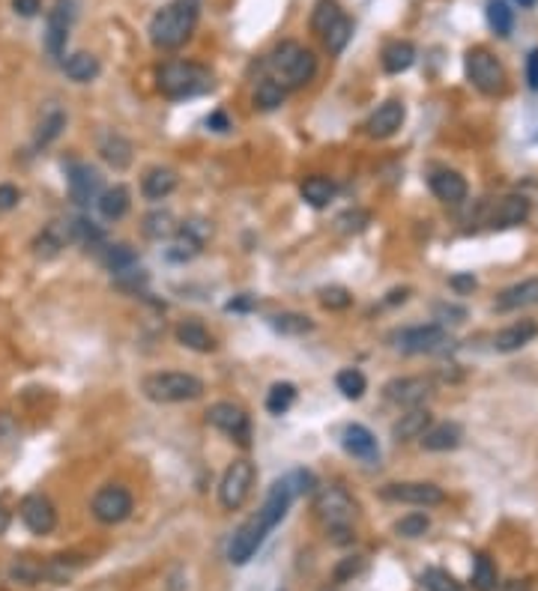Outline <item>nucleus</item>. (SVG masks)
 <instances>
[{
	"instance_id": "f257e3e1",
	"label": "nucleus",
	"mask_w": 538,
	"mask_h": 591,
	"mask_svg": "<svg viewBox=\"0 0 538 591\" xmlns=\"http://www.w3.org/2000/svg\"><path fill=\"white\" fill-rule=\"evenodd\" d=\"M203 0H170L168 6L150 19V42L159 51H177L192 39L195 28L201 21Z\"/></svg>"
},
{
	"instance_id": "f03ea898",
	"label": "nucleus",
	"mask_w": 538,
	"mask_h": 591,
	"mask_svg": "<svg viewBox=\"0 0 538 591\" xmlns=\"http://www.w3.org/2000/svg\"><path fill=\"white\" fill-rule=\"evenodd\" d=\"M263 72H267V78H272L287 93L302 90L305 84L314 81V75H318V57H314V51H309L305 45L287 39V42H278V45L267 54V60H263Z\"/></svg>"
},
{
	"instance_id": "7ed1b4c3",
	"label": "nucleus",
	"mask_w": 538,
	"mask_h": 591,
	"mask_svg": "<svg viewBox=\"0 0 538 591\" xmlns=\"http://www.w3.org/2000/svg\"><path fill=\"white\" fill-rule=\"evenodd\" d=\"M156 87L170 102L195 99L212 90V72L195 60H168L156 70Z\"/></svg>"
},
{
	"instance_id": "20e7f679",
	"label": "nucleus",
	"mask_w": 538,
	"mask_h": 591,
	"mask_svg": "<svg viewBox=\"0 0 538 591\" xmlns=\"http://www.w3.org/2000/svg\"><path fill=\"white\" fill-rule=\"evenodd\" d=\"M314 513L327 526L335 544L353 541V520H356V502L350 493L338 484H323L314 490Z\"/></svg>"
},
{
	"instance_id": "39448f33",
	"label": "nucleus",
	"mask_w": 538,
	"mask_h": 591,
	"mask_svg": "<svg viewBox=\"0 0 538 591\" xmlns=\"http://www.w3.org/2000/svg\"><path fill=\"white\" fill-rule=\"evenodd\" d=\"M141 391L153 404H189L207 391V385L201 376L186 371H156L141 380Z\"/></svg>"
},
{
	"instance_id": "423d86ee",
	"label": "nucleus",
	"mask_w": 538,
	"mask_h": 591,
	"mask_svg": "<svg viewBox=\"0 0 538 591\" xmlns=\"http://www.w3.org/2000/svg\"><path fill=\"white\" fill-rule=\"evenodd\" d=\"M464 70H467L469 84H473L478 93H484V96H500V93L506 90V70H502V63L488 48H469Z\"/></svg>"
},
{
	"instance_id": "0eeeda50",
	"label": "nucleus",
	"mask_w": 538,
	"mask_h": 591,
	"mask_svg": "<svg viewBox=\"0 0 538 591\" xmlns=\"http://www.w3.org/2000/svg\"><path fill=\"white\" fill-rule=\"evenodd\" d=\"M395 349L407 356H428V353H440L443 347L449 344V332L446 325L440 323H422V325H407V329H398L395 335Z\"/></svg>"
},
{
	"instance_id": "6e6552de",
	"label": "nucleus",
	"mask_w": 538,
	"mask_h": 591,
	"mask_svg": "<svg viewBox=\"0 0 538 591\" xmlns=\"http://www.w3.org/2000/svg\"><path fill=\"white\" fill-rule=\"evenodd\" d=\"M254 475H258V472H254L252 460H245V457L234 460V464L225 469L221 481H219V502H221V508H225V511H239V508H243V505L249 502V496H252Z\"/></svg>"
},
{
	"instance_id": "1a4fd4ad",
	"label": "nucleus",
	"mask_w": 538,
	"mask_h": 591,
	"mask_svg": "<svg viewBox=\"0 0 538 591\" xmlns=\"http://www.w3.org/2000/svg\"><path fill=\"white\" fill-rule=\"evenodd\" d=\"M132 511H135V499L123 484L99 487L96 496L90 499V513L102 522V526H117V522L129 520Z\"/></svg>"
},
{
	"instance_id": "9d476101",
	"label": "nucleus",
	"mask_w": 538,
	"mask_h": 591,
	"mask_svg": "<svg viewBox=\"0 0 538 591\" xmlns=\"http://www.w3.org/2000/svg\"><path fill=\"white\" fill-rule=\"evenodd\" d=\"M207 422L234 439L239 448H249L252 445V418L239 404H230V400H219L207 409Z\"/></svg>"
},
{
	"instance_id": "9b49d317",
	"label": "nucleus",
	"mask_w": 538,
	"mask_h": 591,
	"mask_svg": "<svg viewBox=\"0 0 538 591\" xmlns=\"http://www.w3.org/2000/svg\"><path fill=\"white\" fill-rule=\"evenodd\" d=\"M210 234H212L210 221H203V218L183 221V225L177 227V234L170 236L174 242H170L165 257H168L170 263H189V260H195V257L203 251V245H207Z\"/></svg>"
},
{
	"instance_id": "f8f14e48",
	"label": "nucleus",
	"mask_w": 538,
	"mask_h": 591,
	"mask_svg": "<svg viewBox=\"0 0 538 591\" xmlns=\"http://www.w3.org/2000/svg\"><path fill=\"white\" fill-rule=\"evenodd\" d=\"M75 19H79V0H54L46 19V48L51 57H63Z\"/></svg>"
},
{
	"instance_id": "ddd939ff",
	"label": "nucleus",
	"mask_w": 538,
	"mask_h": 591,
	"mask_svg": "<svg viewBox=\"0 0 538 591\" xmlns=\"http://www.w3.org/2000/svg\"><path fill=\"white\" fill-rule=\"evenodd\" d=\"M380 499L398 502V505H418V508H434V505L446 502L443 487L431 481H392L380 487Z\"/></svg>"
},
{
	"instance_id": "4468645a",
	"label": "nucleus",
	"mask_w": 538,
	"mask_h": 591,
	"mask_svg": "<svg viewBox=\"0 0 538 591\" xmlns=\"http://www.w3.org/2000/svg\"><path fill=\"white\" fill-rule=\"evenodd\" d=\"M66 185H70V197L75 207H90V203L99 201V194L105 192L102 188V174L96 168L84 165V161H72L66 168Z\"/></svg>"
},
{
	"instance_id": "2eb2a0df",
	"label": "nucleus",
	"mask_w": 538,
	"mask_h": 591,
	"mask_svg": "<svg viewBox=\"0 0 538 591\" xmlns=\"http://www.w3.org/2000/svg\"><path fill=\"white\" fill-rule=\"evenodd\" d=\"M434 391V382L425 380V376H395V380H389L383 385V398L389 400V404L395 406H422L425 400L431 398Z\"/></svg>"
},
{
	"instance_id": "dca6fc26",
	"label": "nucleus",
	"mask_w": 538,
	"mask_h": 591,
	"mask_svg": "<svg viewBox=\"0 0 538 591\" xmlns=\"http://www.w3.org/2000/svg\"><path fill=\"white\" fill-rule=\"evenodd\" d=\"M294 499H296V490H294V484H290V478H281V481H276V484L269 487L267 499H263L261 511H258V520H261L263 532L269 535L272 529L281 526V520L287 517V511H290V505H294Z\"/></svg>"
},
{
	"instance_id": "f3484780",
	"label": "nucleus",
	"mask_w": 538,
	"mask_h": 591,
	"mask_svg": "<svg viewBox=\"0 0 538 591\" xmlns=\"http://www.w3.org/2000/svg\"><path fill=\"white\" fill-rule=\"evenodd\" d=\"M19 513H21V522L33 535H51L57 529V508H54V502L42 493L24 496L19 505Z\"/></svg>"
},
{
	"instance_id": "a211bd4d",
	"label": "nucleus",
	"mask_w": 538,
	"mask_h": 591,
	"mask_svg": "<svg viewBox=\"0 0 538 591\" xmlns=\"http://www.w3.org/2000/svg\"><path fill=\"white\" fill-rule=\"evenodd\" d=\"M267 541V532H263L258 513H254L252 520H245L243 526L236 529L234 538H230L228 544V562L230 564H249L252 555L261 550V544Z\"/></svg>"
},
{
	"instance_id": "6ab92c4d",
	"label": "nucleus",
	"mask_w": 538,
	"mask_h": 591,
	"mask_svg": "<svg viewBox=\"0 0 538 591\" xmlns=\"http://www.w3.org/2000/svg\"><path fill=\"white\" fill-rule=\"evenodd\" d=\"M404 119H407L404 102L389 99V102H383V105L374 111L368 119H365V135H368V138H377V141L392 138V135L404 126Z\"/></svg>"
},
{
	"instance_id": "aec40b11",
	"label": "nucleus",
	"mask_w": 538,
	"mask_h": 591,
	"mask_svg": "<svg viewBox=\"0 0 538 591\" xmlns=\"http://www.w3.org/2000/svg\"><path fill=\"white\" fill-rule=\"evenodd\" d=\"M341 448H344L350 457L362 460V464H377L380 460V442L365 424H347L341 431Z\"/></svg>"
},
{
	"instance_id": "412c9836",
	"label": "nucleus",
	"mask_w": 538,
	"mask_h": 591,
	"mask_svg": "<svg viewBox=\"0 0 538 591\" xmlns=\"http://www.w3.org/2000/svg\"><path fill=\"white\" fill-rule=\"evenodd\" d=\"M529 209H533V207H529V197H524V194H506V197H500L497 207L491 209L488 225L493 230L517 227V225H524V221L529 218Z\"/></svg>"
},
{
	"instance_id": "4be33fe9",
	"label": "nucleus",
	"mask_w": 538,
	"mask_h": 591,
	"mask_svg": "<svg viewBox=\"0 0 538 591\" xmlns=\"http://www.w3.org/2000/svg\"><path fill=\"white\" fill-rule=\"evenodd\" d=\"M428 185H431V192H434L437 201L451 203V207H455V203H464L467 194H469L467 179L460 176L458 170H449V168L434 170V174L428 176Z\"/></svg>"
},
{
	"instance_id": "5701e85b",
	"label": "nucleus",
	"mask_w": 538,
	"mask_h": 591,
	"mask_svg": "<svg viewBox=\"0 0 538 591\" xmlns=\"http://www.w3.org/2000/svg\"><path fill=\"white\" fill-rule=\"evenodd\" d=\"M66 245H72L70 221H51V225L42 227L37 239H33V254L42 257V260H51V257H57Z\"/></svg>"
},
{
	"instance_id": "b1692460",
	"label": "nucleus",
	"mask_w": 538,
	"mask_h": 591,
	"mask_svg": "<svg viewBox=\"0 0 538 591\" xmlns=\"http://www.w3.org/2000/svg\"><path fill=\"white\" fill-rule=\"evenodd\" d=\"M535 335H538V323L535 320L511 323V325H506V329L493 335V349H497V353H517V349H524L526 344H533Z\"/></svg>"
},
{
	"instance_id": "393cba45",
	"label": "nucleus",
	"mask_w": 538,
	"mask_h": 591,
	"mask_svg": "<svg viewBox=\"0 0 538 591\" xmlns=\"http://www.w3.org/2000/svg\"><path fill=\"white\" fill-rule=\"evenodd\" d=\"M177 185H179V176H177V170H170V168H150L147 174L141 176V194L153 203L170 197L177 192Z\"/></svg>"
},
{
	"instance_id": "a878e982",
	"label": "nucleus",
	"mask_w": 538,
	"mask_h": 591,
	"mask_svg": "<svg viewBox=\"0 0 538 591\" xmlns=\"http://www.w3.org/2000/svg\"><path fill=\"white\" fill-rule=\"evenodd\" d=\"M174 338L179 347L192 349V353H212V349H216V338H212L207 325L198 320H183L174 329Z\"/></svg>"
},
{
	"instance_id": "bb28decb",
	"label": "nucleus",
	"mask_w": 538,
	"mask_h": 591,
	"mask_svg": "<svg viewBox=\"0 0 538 591\" xmlns=\"http://www.w3.org/2000/svg\"><path fill=\"white\" fill-rule=\"evenodd\" d=\"M529 305H538V278H526V281H520V284L506 287L497 296V302H493L497 311H520V308H529Z\"/></svg>"
},
{
	"instance_id": "cd10ccee",
	"label": "nucleus",
	"mask_w": 538,
	"mask_h": 591,
	"mask_svg": "<svg viewBox=\"0 0 538 591\" xmlns=\"http://www.w3.org/2000/svg\"><path fill=\"white\" fill-rule=\"evenodd\" d=\"M431 427V413L425 406H413L407 409L404 415L398 418L395 424H392V439L395 442H413V439H422V433Z\"/></svg>"
},
{
	"instance_id": "c85d7f7f",
	"label": "nucleus",
	"mask_w": 538,
	"mask_h": 591,
	"mask_svg": "<svg viewBox=\"0 0 538 591\" xmlns=\"http://www.w3.org/2000/svg\"><path fill=\"white\" fill-rule=\"evenodd\" d=\"M99 156L105 159V165H111L114 170H126L132 165V141L129 138H123L120 132H108V135H102V141H99Z\"/></svg>"
},
{
	"instance_id": "c756f323",
	"label": "nucleus",
	"mask_w": 538,
	"mask_h": 591,
	"mask_svg": "<svg viewBox=\"0 0 538 591\" xmlns=\"http://www.w3.org/2000/svg\"><path fill=\"white\" fill-rule=\"evenodd\" d=\"M96 209H99V216L105 218V221L126 218V212L132 209V194H129V188H126V185H111V188H105V192L99 194V201H96Z\"/></svg>"
},
{
	"instance_id": "7c9ffc66",
	"label": "nucleus",
	"mask_w": 538,
	"mask_h": 591,
	"mask_svg": "<svg viewBox=\"0 0 538 591\" xmlns=\"http://www.w3.org/2000/svg\"><path fill=\"white\" fill-rule=\"evenodd\" d=\"M460 442H464V431H460V424H455V422L428 427V431L422 433L425 451H455Z\"/></svg>"
},
{
	"instance_id": "2f4dec72",
	"label": "nucleus",
	"mask_w": 538,
	"mask_h": 591,
	"mask_svg": "<svg viewBox=\"0 0 538 591\" xmlns=\"http://www.w3.org/2000/svg\"><path fill=\"white\" fill-rule=\"evenodd\" d=\"M63 72H66V78L75 84H90L99 78L102 63L96 54H90V51H79V54H70L63 60Z\"/></svg>"
},
{
	"instance_id": "473e14b6",
	"label": "nucleus",
	"mask_w": 538,
	"mask_h": 591,
	"mask_svg": "<svg viewBox=\"0 0 538 591\" xmlns=\"http://www.w3.org/2000/svg\"><path fill=\"white\" fill-rule=\"evenodd\" d=\"M380 60H383V70H386L389 75H401L416 63V48H413V42L395 39V42H389V45L383 48Z\"/></svg>"
},
{
	"instance_id": "72a5a7b5",
	"label": "nucleus",
	"mask_w": 538,
	"mask_h": 591,
	"mask_svg": "<svg viewBox=\"0 0 538 591\" xmlns=\"http://www.w3.org/2000/svg\"><path fill=\"white\" fill-rule=\"evenodd\" d=\"M299 194H302V201L309 203L314 209H327L332 203V197H335V183H332L329 176H320L314 174L305 179L302 185H299Z\"/></svg>"
},
{
	"instance_id": "f704fd0d",
	"label": "nucleus",
	"mask_w": 538,
	"mask_h": 591,
	"mask_svg": "<svg viewBox=\"0 0 538 591\" xmlns=\"http://www.w3.org/2000/svg\"><path fill=\"white\" fill-rule=\"evenodd\" d=\"M269 325H272V332L287 335V338H305V335H311V332L318 329V323H314L311 316L296 314V311H285V314L269 316Z\"/></svg>"
},
{
	"instance_id": "c9c22d12",
	"label": "nucleus",
	"mask_w": 538,
	"mask_h": 591,
	"mask_svg": "<svg viewBox=\"0 0 538 591\" xmlns=\"http://www.w3.org/2000/svg\"><path fill=\"white\" fill-rule=\"evenodd\" d=\"M177 218H174V212H168V209H153V212H147L144 216V221H141V234L147 236V239H153V242H161V239H170L177 234Z\"/></svg>"
},
{
	"instance_id": "e433bc0d",
	"label": "nucleus",
	"mask_w": 538,
	"mask_h": 591,
	"mask_svg": "<svg viewBox=\"0 0 538 591\" xmlns=\"http://www.w3.org/2000/svg\"><path fill=\"white\" fill-rule=\"evenodd\" d=\"M102 263H105V269L111 275H120V272H129L135 269V263H138V254H135V248L117 242V245H105V251H102Z\"/></svg>"
},
{
	"instance_id": "4c0bfd02",
	"label": "nucleus",
	"mask_w": 538,
	"mask_h": 591,
	"mask_svg": "<svg viewBox=\"0 0 538 591\" xmlns=\"http://www.w3.org/2000/svg\"><path fill=\"white\" fill-rule=\"evenodd\" d=\"M10 579L24 582V586H39V582H46V562L33 559V555H21L10 564Z\"/></svg>"
},
{
	"instance_id": "58836bf2",
	"label": "nucleus",
	"mask_w": 538,
	"mask_h": 591,
	"mask_svg": "<svg viewBox=\"0 0 538 591\" xmlns=\"http://www.w3.org/2000/svg\"><path fill=\"white\" fill-rule=\"evenodd\" d=\"M70 230H72V245H84V248H99L105 245V234L93 218H70Z\"/></svg>"
},
{
	"instance_id": "ea45409f",
	"label": "nucleus",
	"mask_w": 538,
	"mask_h": 591,
	"mask_svg": "<svg viewBox=\"0 0 538 591\" xmlns=\"http://www.w3.org/2000/svg\"><path fill=\"white\" fill-rule=\"evenodd\" d=\"M296 385L294 382H272L267 391V413L269 415H285L290 406L296 404Z\"/></svg>"
},
{
	"instance_id": "a19ab883",
	"label": "nucleus",
	"mask_w": 538,
	"mask_h": 591,
	"mask_svg": "<svg viewBox=\"0 0 538 591\" xmlns=\"http://www.w3.org/2000/svg\"><path fill=\"white\" fill-rule=\"evenodd\" d=\"M488 24L500 39H509L511 30H515V10H511L506 0H491L488 4Z\"/></svg>"
},
{
	"instance_id": "79ce46f5",
	"label": "nucleus",
	"mask_w": 538,
	"mask_h": 591,
	"mask_svg": "<svg viewBox=\"0 0 538 591\" xmlns=\"http://www.w3.org/2000/svg\"><path fill=\"white\" fill-rule=\"evenodd\" d=\"M285 96H287V90L278 87L276 81L263 75V78L258 81V87H254V108L258 111H276V108L285 105Z\"/></svg>"
},
{
	"instance_id": "37998d69",
	"label": "nucleus",
	"mask_w": 538,
	"mask_h": 591,
	"mask_svg": "<svg viewBox=\"0 0 538 591\" xmlns=\"http://www.w3.org/2000/svg\"><path fill=\"white\" fill-rule=\"evenodd\" d=\"M335 389L344 394L347 400H359L368 391V380H365V373L359 371V367H344V371H338L335 376Z\"/></svg>"
},
{
	"instance_id": "c03bdc74",
	"label": "nucleus",
	"mask_w": 538,
	"mask_h": 591,
	"mask_svg": "<svg viewBox=\"0 0 538 591\" xmlns=\"http://www.w3.org/2000/svg\"><path fill=\"white\" fill-rule=\"evenodd\" d=\"M66 128V114L60 108H51L46 117H42V123L37 128V147H48V144H54L60 135H63Z\"/></svg>"
},
{
	"instance_id": "a18cd8bd",
	"label": "nucleus",
	"mask_w": 538,
	"mask_h": 591,
	"mask_svg": "<svg viewBox=\"0 0 538 591\" xmlns=\"http://www.w3.org/2000/svg\"><path fill=\"white\" fill-rule=\"evenodd\" d=\"M350 37H353V21H350L347 15H341V19L332 24L320 39H323V45L329 48V54H341V51L347 48Z\"/></svg>"
},
{
	"instance_id": "49530a36",
	"label": "nucleus",
	"mask_w": 538,
	"mask_h": 591,
	"mask_svg": "<svg viewBox=\"0 0 538 591\" xmlns=\"http://www.w3.org/2000/svg\"><path fill=\"white\" fill-rule=\"evenodd\" d=\"M473 588L476 591H497V568H493L491 555L478 553L473 562Z\"/></svg>"
},
{
	"instance_id": "de8ad7c7",
	"label": "nucleus",
	"mask_w": 538,
	"mask_h": 591,
	"mask_svg": "<svg viewBox=\"0 0 538 591\" xmlns=\"http://www.w3.org/2000/svg\"><path fill=\"white\" fill-rule=\"evenodd\" d=\"M341 15H344V10L335 4V0H320L318 6H314V15H311V30L318 33V37H323L332 24H335Z\"/></svg>"
},
{
	"instance_id": "09e8293b",
	"label": "nucleus",
	"mask_w": 538,
	"mask_h": 591,
	"mask_svg": "<svg viewBox=\"0 0 538 591\" xmlns=\"http://www.w3.org/2000/svg\"><path fill=\"white\" fill-rule=\"evenodd\" d=\"M431 529L428 513H407L395 522V535L398 538H422Z\"/></svg>"
},
{
	"instance_id": "8fccbe9b",
	"label": "nucleus",
	"mask_w": 538,
	"mask_h": 591,
	"mask_svg": "<svg viewBox=\"0 0 538 591\" xmlns=\"http://www.w3.org/2000/svg\"><path fill=\"white\" fill-rule=\"evenodd\" d=\"M422 586L428 588V591H464L460 588V582L451 577L449 570H443V568H428L422 573Z\"/></svg>"
},
{
	"instance_id": "3c124183",
	"label": "nucleus",
	"mask_w": 538,
	"mask_h": 591,
	"mask_svg": "<svg viewBox=\"0 0 538 591\" xmlns=\"http://www.w3.org/2000/svg\"><path fill=\"white\" fill-rule=\"evenodd\" d=\"M320 305L327 308V311H347L350 305H353V293H350L347 287H323L320 290Z\"/></svg>"
},
{
	"instance_id": "603ef678",
	"label": "nucleus",
	"mask_w": 538,
	"mask_h": 591,
	"mask_svg": "<svg viewBox=\"0 0 538 591\" xmlns=\"http://www.w3.org/2000/svg\"><path fill=\"white\" fill-rule=\"evenodd\" d=\"M335 225H338L341 234H362V230L371 225V212L347 209V212H341V216L335 218Z\"/></svg>"
},
{
	"instance_id": "864d4df0",
	"label": "nucleus",
	"mask_w": 538,
	"mask_h": 591,
	"mask_svg": "<svg viewBox=\"0 0 538 591\" xmlns=\"http://www.w3.org/2000/svg\"><path fill=\"white\" fill-rule=\"evenodd\" d=\"M434 314H437V320H440V325H446V323H464L467 320V311L464 308H458V305H449V302H443V305H437L434 308Z\"/></svg>"
},
{
	"instance_id": "5fc2aeb1",
	"label": "nucleus",
	"mask_w": 538,
	"mask_h": 591,
	"mask_svg": "<svg viewBox=\"0 0 538 591\" xmlns=\"http://www.w3.org/2000/svg\"><path fill=\"white\" fill-rule=\"evenodd\" d=\"M21 203V192L15 185H10V183H4L0 185V212H10V209H15Z\"/></svg>"
},
{
	"instance_id": "6e6d98bb",
	"label": "nucleus",
	"mask_w": 538,
	"mask_h": 591,
	"mask_svg": "<svg viewBox=\"0 0 538 591\" xmlns=\"http://www.w3.org/2000/svg\"><path fill=\"white\" fill-rule=\"evenodd\" d=\"M359 570H362V559H359V555H353V559H344L335 568V582H347L350 577H356Z\"/></svg>"
},
{
	"instance_id": "4d7b16f0",
	"label": "nucleus",
	"mask_w": 538,
	"mask_h": 591,
	"mask_svg": "<svg viewBox=\"0 0 538 591\" xmlns=\"http://www.w3.org/2000/svg\"><path fill=\"white\" fill-rule=\"evenodd\" d=\"M258 308V299L254 296H249V293H243V296H234L230 302L225 305V311H234V314H249V311H254Z\"/></svg>"
},
{
	"instance_id": "13d9d810",
	"label": "nucleus",
	"mask_w": 538,
	"mask_h": 591,
	"mask_svg": "<svg viewBox=\"0 0 538 591\" xmlns=\"http://www.w3.org/2000/svg\"><path fill=\"white\" fill-rule=\"evenodd\" d=\"M476 275L473 272H464V275H451L449 278V287L455 290V293H469V290H476Z\"/></svg>"
},
{
	"instance_id": "bf43d9fd",
	"label": "nucleus",
	"mask_w": 538,
	"mask_h": 591,
	"mask_svg": "<svg viewBox=\"0 0 538 591\" xmlns=\"http://www.w3.org/2000/svg\"><path fill=\"white\" fill-rule=\"evenodd\" d=\"M207 128L210 132L225 135V132H230V117L225 114V111H212V114L207 117Z\"/></svg>"
},
{
	"instance_id": "052dcab7",
	"label": "nucleus",
	"mask_w": 538,
	"mask_h": 591,
	"mask_svg": "<svg viewBox=\"0 0 538 591\" xmlns=\"http://www.w3.org/2000/svg\"><path fill=\"white\" fill-rule=\"evenodd\" d=\"M526 84H529V90L538 93V48L529 51V57H526Z\"/></svg>"
},
{
	"instance_id": "680f3d73",
	"label": "nucleus",
	"mask_w": 538,
	"mask_h": 591,
	"mask_svg": "<svg viewBox=\"0 0 538 591\" xmlns=\"http://www.w3.org/2000/svg\"><path fill=\"white\" fill-rule=\"evenodd\" d=\"M12 10L24 15V19H33L42 10V0H12Z\"/></svg>"
},
{
	"instance_id": "e2e57ef3",
	"label": "nucleus",
	"mask_w": 538,
	"mask_h": 591,
	"mask_svg": "<svg viewBox=\"0 0 538 591\" xmlns=\"http://www.w3.org/2000/svg\"><path fill=\"white\" fill-rule=\"evenodd\" d=\"M410 296V287H401V290H392V293L383 299V305H398V302H407Z\"/></svg>"
},
{
	"instance_id": "0e129e2a",
	"label": "nucleus",
	"mask_w": 538,
	"mask_h": 591,
	"mask_svg": "<svg viewBox=\"0 0 538 591\" xmlns=\"http://www.w3.org/2000/svg\"><path fill=\"white\" fill-rule=\"evenodd\" d=\"M10 511H6V505L0 502V535H6V529H10Z\"/></svg>"
},
{
	"instance_id": "69168bd1",
	"label": "nucleus",
	"mask_w": 538,
	"mask_h": 591,
	"mask_svg": "<svg viewBox=\"0 0 538 591\" xmlns=\"http://www.w3.org/2000/svg\"><path fill=\"white\" fill-rule=\"evenodd\" d=\"M502 591H526V582H506Z\"/></svg>"
},
{
	"instance_id": "338daca9",
	"label": "nucleus",
	"mask_w": 538,
	"mask_h": 591,
	"mask_svg": "<svg viewBox=\"0 0 538 591\" xmlns=\"http://www.w3.org/2000/svg\"><path fill=\"white\" fill-rule=\"evenodd\" d=\"M517 4H520V6H524V10H529V6H535V4H538V0H517Z\"/></svg>"
},
{
	"instance_id": "774afa93",
	"label": "nucleus",
	"mask_w": 538,
	"mask_h": 591,
	"mask_svg": "<svg viewBox=\"0 0 538 591\" xmlns=\"http://www.w3.org/2000/svg\"><path fill=\"white\" fill-rule=\"evenodd\" d=\"M327 591H329V588H327Z\"/></svg>"
}]
</instances>
